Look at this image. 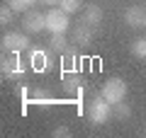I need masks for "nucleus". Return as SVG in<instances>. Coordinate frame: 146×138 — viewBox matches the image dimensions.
<instances>
[{
  "label": "nucleus",
  "instance_id": "nucleus-16",
  "mask_svg": "<svg viewBox=\"0 0 146 138\" xmlns=\"http://www.w3.org/2000/svg\"><path fill=\"white\" fill-rule=\"evenodd\" d=\"M112 107H115V116L117 119H129L131 116V109H129V104H124V99L117 102V104H112Z\"/></svg>",
  "mask_w": 146,
  "mask_h": 138
},
{
  "label": "nucleus",
  "instance_id": "nucleus-1",
  "mask_svg": "<svg viewBox=\"0 0 146 138\" xmlns=\"http://www.w3.org/2000/svg\"><path fill=\"white\" fill-rule=\"evenodd\" d=\"M88 116H90V121H93L95 126H102V124H107L110 116H112V104H110L102 95H98V97L90 102V107H88Z\"/></svg>",
  "mask_w": 146,
  "mask_h": 138
},
{
  "label": "nucleus",
  "instance_id": "nucleus-18",
  "mask_svg": "<svg viewBox=\"0 0 146 138\" xmlns=\"http://www.w3.org/2000/svg\"><path fill=\"white\" fill-rule=\"evenodd\" d=\"M12 15H15V10H12L10 5H3V7H0V24H10Z\"/></svg>",
  "mask_w": 146,
  "mask_h": 138
},
{
  "label": "nucleus",
  "instance_id": "nucleus-6",
  "mask_svg": "<svg viewBox=\"0 0 146 138\" xmlns=\"http://www.w3.org/2000/svg\"><path fill=\"white\" fill-rule=\"evenodd\" d=\"M0 70H3V75H5V78H10V80H22V78H25V66L17 61V56L3 58Z\"/></svg>",
  "mask_w": 146,
  "mask_h": 138
},
{
  "label": "nucleus",
  "instance_id": "nucleus-20",
  "mask_svg": "<svg viewBox=\"0 0 146 138\" xmlns=\"http://www.w3.org/2000/svg\"><path fill=\"white\" fill-rule=\"evenodd\" d=\"M42 3H44V5H46V7H56L58 3H61V0H42Z\"/></svg>",
  "mask_w": 146,
  "mask_h": 138
},
{
  "label": "nucleus",
  "instance_id": "nucleus-10",
  "mask_svg": "<svg viewBox=\"0 0 146 138\" xmlns=\"http://www.w3.org/2000/svg\"><path fill=\"white\" fill-rule=\"evenodd\" d=\"M144 20H146V12H144V7H139V5L129 7V10L124 12V22L129 27H141V24H144Z\"/></svg>",
  "mask_w": 146,
  "mask_h": 138
},
{
  "label": "nucleus",
  "instance_id": "nucleus-4",
  "mask_svg": "<svg viewBox=\"0 0 146 138\" xmlns=\"http://www.w3.org/2000/svg\"><path fill=\"white\" fill-rule=\"evenodd\" d=\"M68 27H71L68 12H63V10H49L46 12V29L51 34H66Z\"/></svg>",
  "mask_w": 146,
  "mask_h": 138
},
{
  "label": "nucleus",
  "instance_id": "nucleus-8",
  "mask_svg": "<svg viewBox=\"0 0 146 138\" xmlns=\"http://www.w3.org/2000/svg\"><path fill=\"white\" fill-rule=\"evenodd\" d=\"M29 63L34 66V70L46 73L49 68H51V53L44 51V49H39V51H32V53H29Z\"/></svg>",
  "mask_w": 146,
  "mask_h": 138
},
{
  "label": "nucleus",
  "instance_id": "nucleus-11",
  "mask_svg": "<svg viewBox=\"0 0 146 138\" xmlns=\"http://www.w3.org/2000/svg\"><path fill=\"white\" fill-rule=\"evenodd\" d=\"M83 22L90 24V27H98L100 22H102V7L100 5H88L85 12H83Z\"/></svg>",
  "mask_w": 146,
  "mask_h": 138
},
{
  "label": "nucleus",
  "instance_id": "nucleus-9",
  "mask_svg": "<svg viewBox=\"0 0 146 138\" xmlns=\"http://www.w3.org/2000/svg\"><path fill=\"white\" fill-rule=\"evenodd\" d=\"M93 32H95V27H90V24H85V22H80V24L76 27V32H73L76 44H78V46H90V41H93Z\"/></svg>",
  "mask_w": 146,
  "mask_h": 138
},
{
  "label": "nucleus",
  "instance_id": "nucleus-15",
  "mask_svg": "<svg viewBox=\"0 0 146 138\" xmlns=\"http://www.w3.org/2000/svg\"><path fill=\"white\" fill-rule=\"evenodd\" d=\"M80 5H83V0H61V3H58V7H61L63 12H68V15L78 12Z\"/></svg>",
  "mask_w": 146,
  "mask_h": 138
},
{
  "label": "nucleus",
  "instance_id": "nucleus-17",
  "mask_svg": "<svg viewBox=\"0 0 146 138\" xmlns=\"http://www.w3.org/2000/svg\"><path fill=\"white\" fill-rule=\"evenodd\" d=\"M131 53H134L136 58H146V39H136L134 44H131Z\"/></svg>",
  "mask_w": 146,
  "mask_h": 138
},
{
  "label": "nucleus",
  "instance_id": "nucleus-14",
  "mask_svg": "<svg viewBox=\"0 0 146 138\" xmlns=\"http://www.w3.org/2000/svg\"><path fill=\"white\" fill-rule=\"evenodd\" d=\"M49 46H51V51L63 53V51L68 49V44H66V34H51V39H49Z\"/></svg>",
  "mask_w": 146,
  "mask_h": 138
},
{
  "label": "nucleus",
  "instance_id": "nucleus-3",
  "mask_svg": "<svg viewBox=\"0 0 146 138\" xmlns=\"http://www.w3.org/2000/svg\"><path fill=\"white\" fill-rule=\"evenodd\" d=\"M3 49L10 51V53L27 51L29 49V36H27V32H7L3 36Z\"/></svg>",
  "mask_w": 146,
  "mask_h": 138
},
{
  "label": "nucleus",
  "instance_id": "nucleus-5",
  "mask_svg": "<svg viewBox=\"0 0 146 138\" xmlns=\"http://www.w3.org/2000/svg\"><path fill=\"white\" fill-rule=\"evenodd\" d=\"M22 27H25L27 34H39L42 29H46V15H42L39 10H27Z\"/></svg>",
  "mask_w": 146,
  "mask_h": 138
},
{
  "label": "nucleus",
  "instance_id": "nucleus-12",
  "mask_svg": "<svg viewBox=\"0 0 146 138\" xmlns=\"http://www.w3.org/2000/svg\"><path fill=\"white\" fill-rule=\"evenodd\" d=\"M61 63H63V70H78V66H76V51L66 49L61 53Z\"/></svg>",
  "mask_w": 146,
  "mask_h": 138
},
{
  "label": "nucleus",
  "instance_id": "nucleus-7",
  "mask_svg": "<svg viewBox=\"0 0 146 138\" xmlns=\"http://www.w3.org/2000/svg\"><path fill=\"white\" fill-rule=\"evenodd\" d=\"M63 87H66V92H71V95H83V80H80L78 70H63Z\"/></svg>",
  "mask_w": 146,
  "mask_h": 138
},
{
  "label": "nucleus",
  "instance_id": "nucleus-2",
  "mask_svg": "<svg viewBox=\"0 0 146 138\" xmlns=\"http://www.w3.org/2000/svg\"><path fill=\"white\" fill-rule=\"evenodd\" d=\"M102 97L107 99L110 104H117L127 97V82L122 78H110L107 82L102 85Z\"/></svg>",
  "mask_w": 146,
  "mask_h": 138
},
{
  "label": "nucleus",
  "instance_id": "nucleus-21",
  "mask_svg": "<svg viewBox=\"0 0 146 138\" xmlns=\"http://www.w3.org/2000/svg\"><path fill=\"white\" fill-rule=\"evenodd\" d=\"M144 27H146V20H144Z\"/></svg>",
  "mask_w": 146,
  "mask_h": 138
},
{
  "label": "nucleus",
  "instance_id": "nucleus-19",
  "mask_svg": "<svg viewBox=\"0 0 146 138\" xmlns=\"http://www.w3.org/2000/svg\"><path fill=\"white\" fill-rule=\"evenodd\" d=\"M54 136H56V138H68V136H71V128H66V126H58L56 131H54Z\"/></svg>",
  "mask_w": 146,
  "mask_h": 138
},
{
  "label": "nucleus",
  "instance_id": "nucleus-13",
  "mask_svg": "<svg viewBox=\"0 0 146 138\" xmlns=\"http://www.w3.org/2000/svg\"><path fill=\"white\" fill-rule=\"evenodd\" d=\"M36 3H42V0H7V5L12 7L15 12H25V10H32Z\"/></svg>",
  "mask_w": 146,
  "mask_h": 138
}]
</instances>
